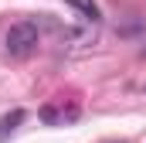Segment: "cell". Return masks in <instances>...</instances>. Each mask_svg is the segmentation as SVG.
Masks as SVG:
<instances>
[{
    "mask_svg": "<svg viewBox=\"0 0 146 143\" xmlns=\"http://www.w3.org/2000/svg\"><path fill=\"white\" fill-rule=\"evenodd\" d=\"M37 41H41V31H37L34 21H17V24H10V31L3 37L10 58H27V55H34Z\"/></svg>",
    "mask_w": 146,
    "mask_h": 143,
    "instance_id": "obj_1",
    "label": "cell"
},
{
    "mask_svg": "<svg viewBox=\"0 0 146 143\" xmlns=\"http://www.w3.org/2000/svg\"><path fill=\"white\" fill-rule=\"evenodd\" d=\"M41 123L44 126H72L75 119L82 116V109L78 102H65V99H51V102H44L41 106Z\"/></svg>",
    "mask_w": 146,
    "mask_h": 143,
    "instance_id": "obj_2",
    "label": "cell"
},
{
    "mask_svg": "<svg viewBox=\"0 0 146 143\" xmlns=\"http://www.w3.org/2000/svg\"><path fill=\"white\" fill-rule=\"evenodd\" d=\"M24 123V109H14V112H7V116H0V143L7 140L17 126Z\"/></svg>",
    "mask_w": 146,
    "mask_h": 143,
    "instance_id": "obj_3",
    "label": "cell"
},
{
    "mask_svg": "<svg viewBox=\"0 0 146 143\" xmlns=\"http://www.w3.org/2000/svg\"><path fill=\"white\" fill-rule=\"evenodd\" d=\"M65 3H72L75 10H78V14H82L85 21H92V24H95V21L102 17V14H99V3H95V0H65Z\"/></svg>",
    "mask_w": 146,
    "mask_h": 143,
    "instance_id": "obj_4",
    "label": "cell"
}]
</instances>
